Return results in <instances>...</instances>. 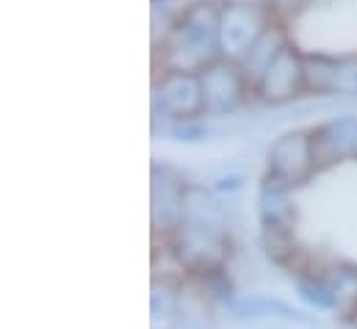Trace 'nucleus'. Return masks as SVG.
Returning a JSON list of instances; mask_svg holds the SVG:
<instances>
[{
	"label": "nucleus",
	"mask_w": 357,
	"mask_h": 329,
	"mask_svg": "<svg viewBox=\"0 0 357 329\" xmlns=\"http://www.w3.org/2000/svg\"><path fill=\"white\" fill-rule=\"evenodd\" d=\"M175 254L188 271H216L225 260V230L213 202L205 197H185L175 224Z\"/></svg>",
	"instance_id": "nucleus-1"
}]
</instances>
